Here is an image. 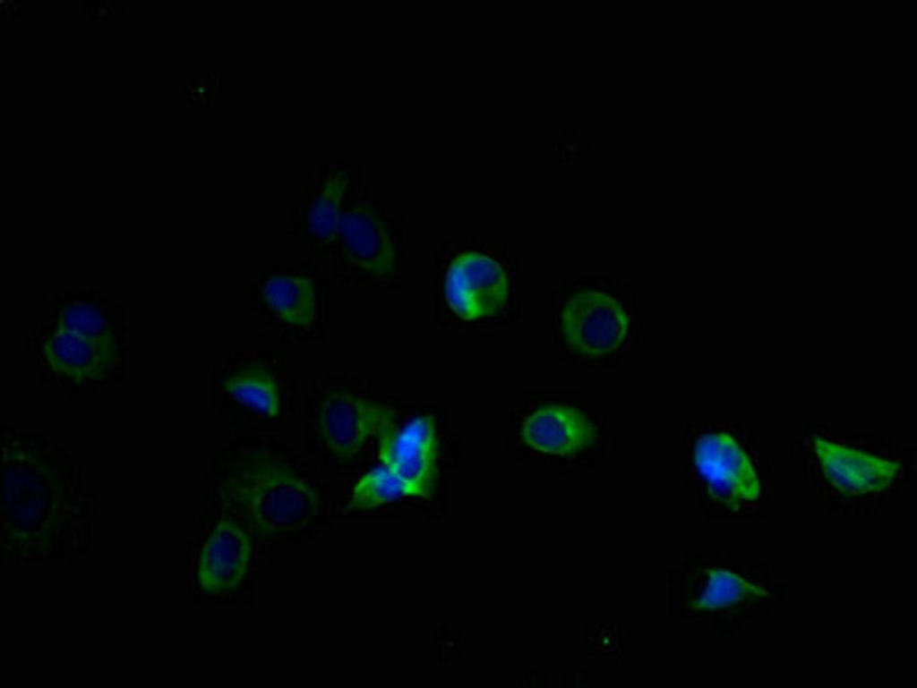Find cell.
I'll return each mask as SVG.
<instances>
[{"label":"cell","instance_id":"13","mask_svg":"<svg viewBox=\"0 0 917 688\" xmlns=\"http://www.w3.org/2000/svg\"><path fill=\"white\" fill-rule=\"evenodd\" d=\"M224 390L239 403L270 417L279 412V393L271 374L261 366H250L227 377Z\"/></svg>","mask_w":917,"mask_h":688},{"label":"cell","instance_id":"16","mask_svg":"<svg viewBox=\"0 0 917 688\" xmlns=\"http://www.w3.org/2000/svg\"><path fill=\"white\" fill-rule=\"evenodd\" d=\"M346 182L342 174L331 178L320 198L312 205L308 224L313 235L325 245L336 242L339 219L342 214L341 201Z\"/></svg>","mask_w":917,"mask_h":688},{"label":"cell","instance_id":"11","mask_svg":"<svg viewBox=\"0 0 917 688\" xmlns=\"http://www.w3.org/2000/svg\"><path fill=\"white\" fill-rule=\"evenodd\" d=\"M521 435L536 450L570 455L595 442L596 428L578 409L552 404L531 413L523 423Z\"/></svg>","mask_w":917,"mask_h":688},{"label":"cell","instance_id":"1","mask_svg":"<svg viewBox=\"0 0 917 688\" xmlns=\"http://www.w3.org/2000/svg\"><path fill=\"white\" fill-rule=\"evenodd\" d=\"M222 497L227 511L264 535L304 528L316 518L320 505L311 485L265 454L248 458L228 476Z\"/></svg>","mask_w":917,"mask_h":688},{"label":"cell","instance_id":"2","mask_svg":"<svg viewBox=\"0 0 917 688\" xmlns=\"http://www.w3.org/2000/svg\"><path fill=\"white\" fill-rule=\"evenodd\" d=\"M381 463L413 491L431 499L438 476V437L432 415L417 416L403 427L395 418L383 422L375 436Z\"/></svg>","mask_w":917,"mask_h":688},{"label":"cell","instance_id":"14","mask_svg":"<svg viewBox=\"0 0 917 688\" xmlns=\"http://www.w3.org/2000/svg\"><path fill=\"white\" fill-rule=\"evenodd\" d=\"M707 582L704 592L691 607L698 611L726 608L747 599L768 598L771 594L742 577L726 570H707Z\"/></svg>","mask_w":917,"mask_h":688},{"label":"cell","instance_id":"10","mask_svg":"<svg viewBox=\"0 0 917 688\" xmlns=\"http://www.w3.org/2000/svg\"><path fill=\"white\" fill-rule=\"evenodd\" d=\"M43 352L53 371L75 382L104 379L118 361L114 337H90L62 329L45 340Z\"/></svg>","mask_w":917,"mask_h":688},{"label":"cell","instance_id":"15","mask_svg":"<svg viewBox=\"0 0 917 688\" xmlns=\"http://www.w3.org/2000/svg\"><path fill=\"white\" fill-rule=\"evenodd\" d=\"M404 497H414L411 488L381 464L366 472L356 483L344 514L366 511Z\"/></svg>","mask_w":917,"mask_h":688},{"label":"cell","instance_id":"8","mask_svg":"<svg viewBox=\"0 0 917 688\" xmlns=\"http://www.w3.org/2000/svg\"><path fill=\"white\" fill-rule=\"evenodd\" d=\"M812 447L823 472L840 492L858 496L887 488L900 470L897 463L815 437Z\"/></svg>","mask_w":917,"mask_h":688},{"label":"cell","instance_id":"5","mask_svg":"<svg viewBox=\"0 0 917 688\" xmlns=\"http://www.w3.org/2000/svg\"><path fill=\"white\" fill-rule=\"evenodd\" d=\"M395 412L343 390L328 394L319 410L318 425L327 447L340 460L356 455L370 437H375Z\"/></svg>","mask_w":917,"mask_h":688},{"label":"cell","instance_id":"9","mask_svg":"<svg viewBox=\"0 0 917 688\" xmlns=\"http://www.w3.org/2000/svg\"><path fill=\"white\" fill-rule=\"evenodd\" d=\"M251 553L244 528L232 517L220 518L201 549L198 579L202 589L217 593L238 586L245 577Z\"/></svg>","mask_w":917,"mask_h":688},{"label":"cell","instance_id":"3","mask_svg":"<svg viewBox=\"0 0 917 688\" xmlns=\"http://www.w3.org/2000/svg\"><path fill=\"white\" fill-rule=\"evenodd\" d=\"M561 325L569 344L586 355H604L623 342L629 317L621 303L596 291H581L566 303Z\"/></svg>","mask_w":917,"mask_h":688},{"label":"cell","instance_id":"17","mask_svg":"<svg viewBox=\"0 0 917 688\" xmlns=\"http://www.w3.org/2000/svg\"><path fill=\"white\" fill-rule=\"evenodd\" d=\"M56 329L90 337H114L104 313L97 306L86 302L66 304L57 316Z\"/></svg>","mask_w":917,"mask_h":688},{"label":"cell","instance_id":"6","mask_svg":"<svg viewBox=\"0 0 917 688\" xmlns=\"http://www.w3.org/2000/svg\"><path fill=\"white\" fill-rule=\"evenodd\" d=\"M508 293L502 268L482 253H464L448 269L445 296L453 311L464 319L493 314L505 302Z\"/></svg>","mask_w":917,"mask_h":688},{"label":"cell","instance_id":"12","mask_svg":"<svg viewBox=\"0 0 917 688\" xmlns=\"http://www.w3.org/2000/svg\"><path fill=\"white\" fill-rule=\"evenodd\" d=\"M262 295L280 319L300 327L312 324L315 296L311 278L288 275L272 276L265 283Z\"/></svg>","mask_w":917,"mask_h":688},{"label":"cell","instance_id":"4","mask_svg":"<svg viewBox=\"0 0 917 688\" xmlns=\"http://www.w3.org/2000/svg\"><path fill=\"white\" fill-rule=\"evenodd\" d=\"M694 459L710 495L729 508L737 510L741 501L758 497L760 486L754 468L732 436L703 435L695 445Z\"/></svg>","mask_w":917,"mask_h":688},{"label":"cell","instance_id":"7","mask_svg":"<svg viewBox=\"0 0 917 688\" xmlns=\"http://www.w3.org/2000/svg\"><path fill=\"white\" fill-rule=\"evenodd\" d=\"M337 240L343 257L356 268L374 276L393 272L392 241L369 205L354 202L343 208Z\"/></svg>","mask_w":917,"mask_h":688}]
</instances>
